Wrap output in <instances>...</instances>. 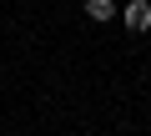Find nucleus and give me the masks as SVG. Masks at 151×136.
I'll list each match as a JSON object with an SVG mask.
<instances>
[{"mask_svg": "<svg viewBox=\"0 0 151 136\" xmlns=\"http://www.w3.org/2000/svg\"><path fill=\"white\" fill-rule=\"evenodd\" d=\"M121 20H126V30H151V0H131V5L121 10Z\"/></svg>", "mask_w": 151, "mask_h": 136, "instance_id": "obj_1", "label": "nucleus"}, {"mask_svg": "<svg viewBox=\"0 0 151 136\" xmlns=\"http://www.w3.org/2000/svg\"><path fill=\"white\" fill-rule=\"evenodd\" d=\"M86 15H91L96 25H101V20H111V15H116V0H86Z\"/></svg>", "mask_w": 151, "mask_h": 136, "instance_id": "obj_2", "label": "nucleus"}]
</instances>
